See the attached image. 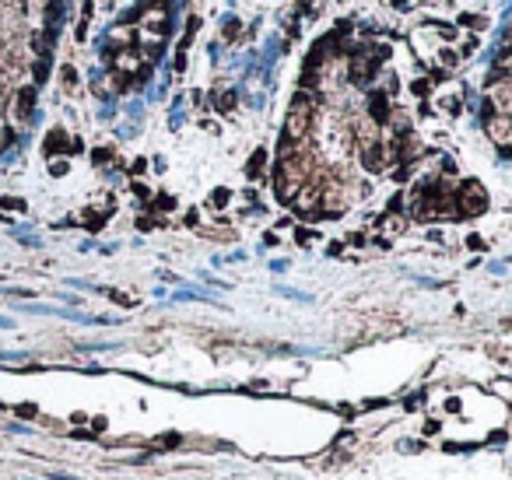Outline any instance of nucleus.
<instances>
[{
    "mask_svg": "<svg viewBox=\"0 0 512 480\" xmlns=\"http://www.w3.org/2000/svg\"><path fill=\"white\" fill-rule=\"evenodd\" d=\"M309 123H313V99H309L306 92H299L292 99V109H288V123H285V137L288 141H302L309 130Z\"/></svg>",
    "mask_w": 512,
    "mask_h": 480,
    "instance_id": "obj_1",
    "label": "nucleus"
},
{
    "mask_svg": "<svg viewBox=\"0 0 512 480\" xmlns=\"http://www.w3.org/2000/svg\"><path fill=\"white\" fill-rule=\"evenodd\" d=\"M488 137L498 144V148H512V116L498 113L488 120Z\"/></svg>",
    "mask_w": 512,
    "mask_h": 480,
    "instance_id": "obj_2",
    "label": "nucleus"
},
{
    "mask_svg": "<svg viewBox=\"0 0 512 480\" xmlns=\"http://www.w3.org/2000/svg\"><path fill=\"white\" fill-rule=\"evenodd\" d=\"M460 204H467L463 211L467 214H474V211H481L484 204H488V197H484V190L477 183H463V190H460Z\"/></svg>",
    "mask_w": 512,
    "mask_h": 480,
    "instance_id": "obj_3",
    "label": "nucleus"
},
{
    "mask_svg": "<svg viewBox=\"0 0 512 480\" xmlns=\"http://www.w3.org/2000/svg\"><path fill=\"white\" fill-rule=\"evenodd\" d=\"M379 71V64L372 57H358L355 67H351V81H358V85H365V81L372 78V74Z\"/></svg>",
    "mask_w": 512,
    "mask_h": 480,
    "instance_id": "obj_4",
    "label": "nucleus"
},
{
    "mask_svg": "<svg viewBox=\"0 0 512 480\" xmlns=\"http://www.w3.org/2000/svg\"><path fill=\"white\" fill-rule=\"evenodd\" d=\"M369 113H372V120L376 123H386L390 120V102H386V95L383 92H376L369 99Z\"/></svg>",
    "mask_w": 512,
    "mask_h": 480,
    "instance_id": "obj_5",
    "label": "nucleus"
},
{
    "mask_svg": "<svg viewBox=\"0 0 512 480\" xmlns=\"http://www.w3.org/2000/svg\"><path fill=\"white\" fill-rule=\"evenodd\" d=\"M264 158H267L264 151H256V155H253V162H249V169H246V172H249V179L260 176V165H264Z\"/></svg>",
    "mask_w": 512,
    "mask_h": 480,
    "instance_id": "obj_6",
    "label": "nucleus"
},
{
    "mask_svg": "<svg viewBox=\"0 0 512 480\" xmlns=\"http://www.w3.org/2000/svg\"><path fill=\"white\" fill-rule=\"evenodd\" d=\"M218 109H221V113H232V109H235V92H225V95H221V99H218Z\"/></svg>",
    "mask_w": 512,
    "mask_h": 480,
    "instance_id": "obj_7",
    "label": "nucleus"
},
{
    "mask_svg": "<svg viewBox=\"0 0 512 480\" xmlns=\"http://www.w3.org/2000/svg\"><path fill=\"white\" fill-rule=\"evenodd\" d=\"M239 29H242L239 22H228V25H225V39H235V36H239Z\"/></svg>",
    "mask_w": 512,
    "mask_h": 480,
    "instance_id": "obj_8",
    "label": "nucleus"
},
{
    "mask_svg": "<svg viewBox=\"0 0 512 480\" xmlns=\"http://www.w3.org/2000/svg\"><path fill=\"white\" fill-rule=\"evenodd\" d=\"M460 22H463V25H470V29H481V18H477V15H463Z\"/></svg>",
    "mask_w": 512,
    "mask_h": 480,
    "instance_id": "obj_9",
    "label": "nucleus"
}]
</instances>
